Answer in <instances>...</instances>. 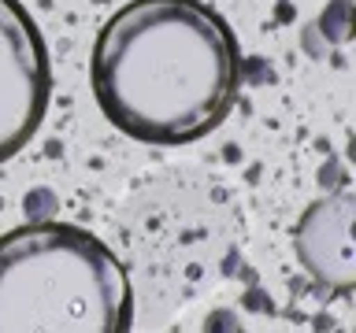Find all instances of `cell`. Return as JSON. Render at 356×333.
Instances as JSON below:
<instances>
[{"mask_svg": "<svg viewBox=\"0 0 356 333\" xmlns=\"http://www.w3.org/2000/svg\"><path fill=\"white\" fill-rule=\"evenodd\" d=\"M97 108L145 144L219 130L241 89V49L204 0H130L100 26L89 60Z\"/></svg>", "mask_w": 356, "mask_h": 333, "instance_id": "cell-1", "label": "cell"}, {"mask_svg": "<svg viewBox=\"0 0 356 333\" xmlns=\"http://www.w3.org/2000/svg\"><path fill=\"white\" fill-rule=\"evenodd\" d=\"M353 222H356V196L349 189H338V193L316 200L305 211V219L297 222L293 233L297 263L330 293H353L356 285Z\"/></svg>", "mask_w": 356, "mask_h": 333, "instance_id": "cell-4", "label": "cell"}, {"mask_svg": "<svg viewBox=\"0 0 356 333\" xmlns=\"http://www.w3.org/2000/svg\"><path fill=\"white\" fill-rule=\"evenodd\" d=\"M127 266L71 222H26L0 237V333H127Z\"/></svg>", "mask_w": 356, "mask_h": 333, "instance_id": "cell-2", "label": "cell"}, {"mask_svg": "<svg viewBox=\"0 0 356 333\" xmlns=\"http://www.w3.org/2000/svg\"><path fill=\"white\" fill-rule=\"evenodd\" d=\"M52 96L49 49L19 0H0V163L38 137Z\"/></svg>", "mask_w": 356, "mask_h": 333, "instance_id": "cell-3", "label": "cell"}]
</instances>
